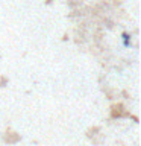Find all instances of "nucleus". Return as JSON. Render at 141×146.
<instances>
[{"label": "nucleus", "mask_w": 141, "mask_h": 146, "mask_svg": "<svg viewBox=\"0 0 141 146\" xmlns=\"http://www.w3.org/2000/svg\"><path fill=\"white\" fill-rule=\"evenodd\" d=\"M121 36H123V43H125V46H129V44H130V36H129V34H123Z\"/></svg>", "instance_id": "obj_1"}]
</instances>
